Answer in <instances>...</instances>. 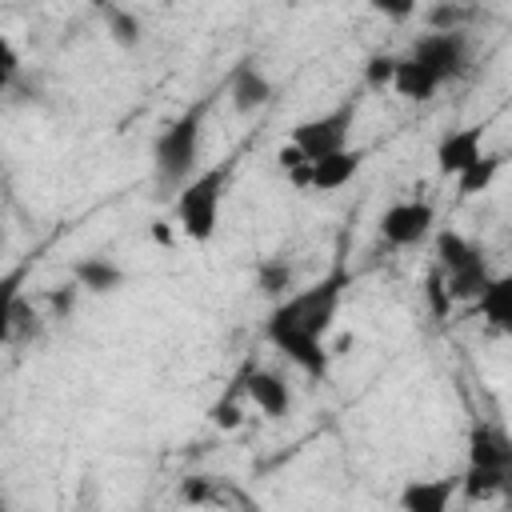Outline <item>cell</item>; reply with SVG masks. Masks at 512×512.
Listing matches in <instances>:
<instances>
[{
  "mask_svg": "<svg viewBox=\"0 0 512 512\" xmlns=\"http://www.w3.org/2000/svg\"><path fill=\"white\" fill-rule=\"evenodd\" d=\"M456 496H460V476H420L396 492V508L400 512H452Z\"/></svg>",
  "mask_w": 512,
  "mask_h": 512,
  "instance_id": "obj_9",
  "label": "cell"
},
{
  "mask_svg": "<svg viewBox=\"0 0 512 512\" xmlns=\"http://www.w3.org/2000/svg\"><path fill=\"white\" fill-rule=\"evenodd\" d=\"M0 512H12V496L0 488Z\"/></svg>",
  "mask_w": 512,
  "mask_h": 512,
  "instance_id": "obj_26",
  "label": "cell"
},
{
  "mask_svg": "<svg viewBox=\"0 0 512 512\" xmlns=\"http://www.w3.org/2000/svg\"><path fill=\"white\" fill-rule=\"evenodd\" d=\"M228 100H232V108H236L240 116L260 112V108L272 100V80H268V72H264L256 60H240V64L232 68V76H228Z\"/></svg>",
  "mask_w": 512,
  "mask_h": 512,
  "instance_id": "obj_12",
  "label": "cell"
},
{
  "mask_svg": "<svg viewBox=\"0 0 512 512\" xmlns=\"http://www.w3.org/2000/svg\"><path fill=\"white\" fill-rule=\"evenodd\" d=\"M72 284L80 292H92V296H112L128 284V272L112 256H80L72 264Z\"/></svg>",
  "mask_w": 512,
  "mask_h": 512,
  "instance_id": "obj_14",
  "label": "cell"
},
{
  "mask_svg": "<svg viewBox=\"0 0 512 512\" xmlns=\"http://www.w3.org/2000/svg\"><path fill=\"white\" fill-rule=\"evenodd\" d=\"M476 312L488 328L496 332H512V276L500 272L484 284V292L476 296Z\"/></svg>",
  "mask_w": 512,
  "mask_h": 512,
  "instance_id": "obj_15",
  "label": "cell"
},
{
  "mask_svg": "<svg viewBox=\"0 0 512 512\" xmlns=\"http://www.w3.org/2000/svg\"><path fill=\"white\" fill-rule=\"evenodd\" d=\"M448 292L452 304H476V296L484 292V284L496 276L488 268V256L480 244H472L464 232L456 228H440L436 232V268H432Z\"/></svg>",
  "mask_w": 512,
  "mask_h": 512,
  "instance_id": "obj_4",
  "label": "cell"
},
{
  "mask_svg": "<svg viewBox=\"0 0 512 512\" xmlns=\"http://www.w3.org/2000/svg\"><path fill=\"white\" fill-rule=\"evenodd\" d=\"M240 384H244V400H248L260 416H268V420L288 416V408H292V388H288V380H284L280 372H272V368H252Z\"/></svg>",
  "mask_w": 512,
  "mask_h": 512,
  "instance_id": "obj_11",
  "label": "cell"
},
{
  "mask_svg": "<svg viewBox=\"0 0 512 512\" xmlns=\"http://www.w3.org/2000/svg\"><path fill=\"white\" fill-rule=\"evenodd\" d=\"M28 284V260L0 272V344H8L16 336V316H20V296Z\"/></svg>",
  "mask_w": 512,
  "mask_h": 512,
  "instance_id": "obj_17",
  "label": "cell"
},
{
  "mask_svg": "<svg viewBox=\"0 0 512 512\" xmlns=\"http://www.w3.org/2000/svg\"><path fill=\"white\" fill-rule=\"evenodd\" d=\"M104 28H108V36H112L120 48H136V44L144 40V24H140V16L128 12V8H104Z\"/></svg>",
  "mask_w": 512,
  "mask_h": 512,
  "instance_id": "obj_20",
  "label": "cell"
},
{
  "mask_svg": "<svg viewBox=\"0 0 512 512\" xmlns=\"http://www.w3.org/2000/svg\"><path fill=\"white\" fill-rule=\"evenodd\" d=\"M364 160H368V152L356 148V144H348V148H340V152H332V156L312 160L308 172H304V184H308L312 192H340L344 184L356 180V172L364 168Z\"/></svg>",
  "mask_w": 512,
  "mask_h": 512,
  "instance_id": "obj_10",
  "label": "cell"
},
{
  "mask_svg": "<svg viewBox=\"0 0 512 512\" xmlns=\"http://www.w3.org/2000/svg\"><path fill=\"white\" fill-rule=\"evenodd\" d=\"M508 488V476L504 472H484V468H464L460 472V492L468 500H492Z\"/></svg>",
  "mask_w": 512,
  "mask_h": 512,
  "instance_id": "obj_21",
  "label": "cell"
},
{
  "mask_svg": "<svg viewBox=\"0 0 512 512\" xmlns=\"http://www.w3.org/2000/svg\"><path fill=\"white\" fill-rule=\"evenodd\" d=\"M20 80V48L0 32V96Z\"/></svg>",
  "mask_w": 512,
  "mask_h": 512,
  "instance_id": "obj_23",
  "label": "cell"
},
{
  "mask_svg": "<svg viewBox=\"0 0 512 512\" xmlns=\"http://www.w3.org/2000/svg\"><path fill=\"white\" fill-rule=\"evenodd\" d=\"M52 304H56V312H68L72 308V292H52Z\"/></svg>",
  "mask_w": 512,
  "mask_h": 512,
  "instance_id": "obj_25",
  "label": "cell"
},
{
  "mask_svg": "<svg viewBox=\"0 0 512 512\" xmlns=\"http://www.w3.org/2000/svg\"><path fill=\"white\" fill-rule=\"evenodd\" d=\"M404 56L416 60L420 68H428L440 84H448V80H460L472 68L476 44H472L468 28H460V32H424V36H416L408 44Z\"/></svg>",
  "mask_w": 512,
  "mask_h": 512,
  "instance_id": "obj_6",
  "label": "cell"
},
{
  "mask_svg": "<svg viewBox=\"0 0 512 512\" xmlns=\"http://www.w3.org/2000/svg\"><path fill=\"white\" fill-rule=\"evenodd\" d=\"M484 156V128L480 124H460V128H448L440 140H436V168L440 176H464L476 160Z\"/></svg>",
  "mask_w": 512,
  "mask_h": 512,
  "instance_id": "obj_8",
  "label": "cell"
},
{
  "mask_svg": "<svg viewBox=\"0 0 512 512\" xmlns=\"http://www.w3.org/2000/svg\"><path fill=\"white\" fill-rule=\"evenodd\" d=\"M356 116H360V100H356V96H344V100L332 104L328 112L300 120V124L288 132V148H292L304 164H312V160H320V156H332V152H340V148L352 144Z\"/></svg>",
  "mask_w": 512,
  "mask_h": 512,
  "instance_id": "obj_5",
  "label": "cell"
},
{
  "mask_svg": "<svg viewBox=\"0 0 512 512\" xmlns=\"http://www.w3.org/2000/svg\"><path fill=\"white\" fill-rule=\"evenodd\" d=\"M500 164H504V156L500 152H484L464 176H456V188H460V196H480V192H488L492 188V180H496V172H500Z\"/></svg>",
  "mask_w": 512,
  "mask_h": 512,
  "instance_id": "obj_19",
  "label": "cell"
},
{
  "mask_svg": "<svg viewBox=\"0 0 512 512\" xmlns=\"http://www.w3.org/2000/svg\"><path fill=\"white\" fill-rule=\"evenodd\" d=\"M432 224H436V208L428 200L404 196V200H392L380 212L376 232H380V240L388 248H416V244H424L432 236Z\"/></svg>",
  "mask_w": 512,
  "mask_h": 512,
  "instance_id": "obj_7",
  "label": "cell"
},
{
  "mask_svg": "<svg viewBox=\"0 0 512 512\" xmlns=\"http://www.w3.org/2000/svg\"><path fill=\"white\" fill-rule=\"evenodd\" d=\"M208 96L188 104L176 120H168L160 128V136L152 140V172L164 188H184L196 172H200V148H204V116H208Z\"/></svg>",
  "mask_w": 512,
  "mask_h": 512,
  "instance_id": "obj_2",
  "label": "cell"
},
{
  "mask_svg": "<svg viewBox=\"0 0 512 512\" xmlns=\"http://www.w3.org/2000/svg\"><path fill=\"white\" fill-rule=\"evenodd\" d=\"M468 468H484V472H512V440L504 428L496 424H476L468 432Z\"/></svg>",
  "mask_w": 512,
  "mask_h": 512,
  "instance_id": "obj_13",
  "label": "cell"
},
{
  "mask_svg": "<svg viewBox=\"0 0 512 512\" xmlns=\"http://www.w3.org/2000/svg\"><path fill=\"white\" fill-rule=\"evenodd\" d=\"M228 184H232V160H216L208 168H200L180 192H176V228L184 240L192 244H208L220 228V208H224V196H228Z\"/></svg>",
  "mask_w": 512,
  "mask_h": 512,
  "instance_id": "obj_3",
  "label": "cell"
},
{
  "mask_svg": "<svg viewBox=\"0 0 512 512\" xmlns=\"http://www.w3.org/2000/svg\"><path fill=\"white\" fill-rule=\"evenodd\" d=\"M444 84L428 72V68H420L416 60H408V56H396V72H392V92L400 96V100H412V104H428L436 92H440Z\"/></svg>",
  "mask_w": 512,
  "mask_h": 512,
  "instance_id": "obj_16",
  "label": "cell"
},
{
  "mask_svg": "<svg viewBox=\"0 0 512 512\" xmlns=\"http://www.w3.org/2000/svg\"><path fill=\"white\" fill-rule=\"evenodd\" d=\"M212 420H216V424H220V428H236V424H240V408H236V404H232V400H228V404H224V400H220V404H216V408H212Z\"/></svg>",
  "mask_w": 512,
  "mask_h": 512,
  "instance_id": "obj_24",
  "label": "cell"
},
{
  "mask_svg": "<svg viewBox=\"0 0 512 512\" xmlns=\"http://www.w3.org/2000/svg\"><path fill=\"white\" fill-rule=\"evenodd\" d=\"M292 284H296V268H292L284 256H268V260L256 264V288H260L264 296L284 300V296L292 292Z\"/></svg>",
  "mask_w": 512,
  "mask_h": 512,
  "instance_id": "obj_18",
  "label": "cell"
},
{
  "mask_svg": "<svg viewBox=\"0 0 512 512\" xmlns=\"http://www.w3.org/2000/svg\"><path fill=\"white\" fill-rule=\"evenodd\" d=\"M392 72H396V56H392V52H376V56H368V64H364L368 88H392Z\"/></svg>",
  "mask_w": 512,
  "mask_h": 512,
  "instance_id": "obj_22",
  "label": "cell"
},
{
  "mask_svg": "<svg viewBox=\"0 0 512 512\" xmlns=\"http://www.w3.org/2000/svg\"><path fill=\"white\" fill-rule=\"evenodd\" d=\"M344 284H348V276L336 268L308 288H292L284 300L272 304V312L264 320L268 344L280 356H288V364H296L304 376H328V360H332L328 332L336 324Z\"/></svg>",
  "mask_w": 512,
  "mask_h": 512,
  "instance_id": "obj_1",
  "label": "cell"
}]
</instances>
